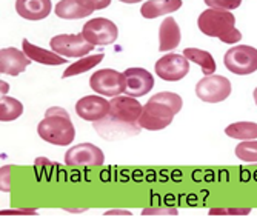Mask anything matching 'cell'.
Instances as JSON below:
<instances>
[{"instance_id": "6da1fadb", "label": "cell", "mask_w": 257, "mask_h": 217, "mask_svg": "<svg viewBox=\"0 0 257 217\" xmlns=\"http://www.w3.org/2000/svg\"><path fill=\"white\" fill-rule=\"evenodd\" d=\"M182 110V97L176 92H157L144 105L139 125L148 131H160L171 125L174 116Z\"/></svg>"}, {"instance_id": "7a4b0ae2", "label": "cell", "mask_w": 257, "mask_h": 217, "mask_svg": "<svg viewBox=\"0 0 257 217\" xmlns=\"http://www.w3.org/2000/svg\"><path fill=\"white\" fill-rule=\"evenodd\" d=\"M39 136L48 143L57 145V147H66L76 137V128L69 119L66 110L53 106L45 113L43 120L37 125Z\"/></svg>"}, {"instance_id": "3957f363", "label": "cell", "mask_w": 257, "mask_h": 217, "mask_svg": "<svg viewBox=\"0 0 257 217\" xmlns=\"http://www.w3.org/2000/svg\"><path fill=\"white\" fill-rule=\"evenodd\" d=\"M199 30L209 37H217L223 43H237L242 33L236 28V17L226 10L208 8L197 19Z\"/></svg>"}, {"instance_id": "277c9868", "label": "cell", "mask_w": 257, "mask_h": 217, "mask_svg": "<svg viewBox=\"0 0 257 217\" xmlns=\"http://www.w3.org/2000/svg\"><path fill=\"white\" fill-rule=\"evenodd\" d=\"M225 66L237 76H248L257 71V50L249 45L232 46L223 56Z\"/></svg>"}, {"instance_id": "5b68a950", "label": "cell", "mask_w": 257, "mask_h": 217, "mask_svg": "<svg viewBox=\"0 0 257 217\" xmlns=\"http://www.w3.org/2000/svg\"><path fill=\"white\" fill-rule=\"evenodd\" d=\"M197 97L206 103H219L229 97L231 82L225 76H205L196 85Z\"/></svg>"}, {"instance_id": "8992f818", "label": "cell", "mask_w": 257, "mask_h": 217, "mask_svg": "<svg viewBox=\"0 0 257 217\" xmlns=\"http://www.w3.org/2000/svg\"><path fill=\"white\" fill-rule=\"evenodd\" d=\"M89 86L100 95L115 97L125 91V76L123 72H119L111 68L99 69L89 79Z\"/></svg>"}, {"instance_id": "52a82bcc", "label": "cell", "mask_w": 257, "mask_h": 217, "mask_svg": "<svg viewBox=\"0 0 257 217\" xmlns=\"http://www.w3.org/2000/svg\"><path fill=\"white\" fill-rule=\"evenodd\" d=\"M51 50L63 57H83L94 51V45L89 43L83 34H59L50 42Z\"/></svg>"}, {"instance_id": "ba28073f", "label": "cell", "mask_w": 257, "mask_h": 217, "mask_svg": "<svg viewBox=\"0 0 257 217\" xmlns=\"http://www.w3.org/2000/svg\"><path fill=\"white\" fill-rule=\"evenodd\" d=\"M82 34L94 46L96 45H111L117 40L119 30L115 27L114 22L103 19V17H97V19H91L89 22L85 23Z\"/></svg>"}, {"instance_id": "9c48e42d", "label": "cell", "mask_w": 257, "mask_h": 217, "mask_svg": "<svg viewBox=\"0 0 257 217\" xmlns=\"http://www.w3.org/2000/svg\"><path fill=\"white\" fill-rule=\"evenodd\" d=\"M154 69L160 79L167 82H177L188 74L190 60L180 54H165L156 62Z\"/></svg>"}, {"instance_id": "30bf717a", "label": "cell", "mask_w": 257, "mask_h": 217, "mask_svg": "<svg viewBox=\"0 0 257 217\" xmlns=\"http://www.w3.org/2000/svg\"><path fill=\"white\" fill-rule=\"evenodd\" d=\"M142 110L144 106L140 105V102L136 100L133 95H115L109 102L108 116L125 124L139 125V119H140V114H142Z\"/></svg>"}, {"instance_id": "8fae6325", "label": "cell", "mask_w": 257, "mask_h": 217, "mask_svg": "<svg viewBox=\"0 0 257 217\" xmlns=\"http://www.w3.org/2000/svg\"><path fill=\"white\" fill-rule=\"evenodd\" d=\"M125 91L133 97H142L154 86V77L144 68H128L125 72Z\"/></svg>"}, {"instance_id": "7c38bea8", "label": "cell", "mask_w": 257, "mask_h": 217, "mask_svg": "<svg viewBox=\"0 0 257 217\" xmlns=\"http://www.w3.org/2000/svg\"><path fill=\"white\" fill-rule=\"evenodd\" d=\"M105 156L92 143H80L69 148L65 154L66 165H103Z\"/></svg>"}, {"instance_id": "4fadbf2b", "label": "cell", "mask_w": 257, "mask_h": 217, "mask_svg": "<svg viewBox=\"0 0 257 217\" xmlns=\"http://www.w3.org/2000/svg\"><path fill=\"white\" fill-rule=\"evenodd\" d=\"M76 113L83 120L97 122L108 116L109 102L105 100L102 95H85L76 103Z\"/></svg>"}, {"instance_id": "5bb4252c", "label": "cell", "mask_w": 257, "mask_h": 217, "mask_svg": "<svg viewBox=\"0 0 257 217\" xmlns=\"http://www.w3.org/2000/svg\"><path fill=\"white\" fill-rule=\"evenodd\" d=\"M94 128L106 140H114V139H122V137L139 134L142 127L133 125V124H125V122H120V120H115V119L106 116L105 119L94 122Z\"/></svg>"}, {"instance_id": "9a60e30c", "label": "cell", "mask_w": 257, "mask_h": 217, "mask_svg": "<svg viewBox=\"0 0 257 217\" xmlns=\"http://www.w3.org/2000/svg\"><path fill=\"white\" fill-rule=\"evenodd\" d=\"M30 63L31 59L23 51H19L17 48H2L0 51V72L2 74L16 77L25 71Z\"/></svg>"}, {"instance_id": "2e32d148", "label": "cell", "mask_w": 257, "mask_h": 217, "mask_svg": "<svg viewBox=\"0 0 257 217\" xmlns=\"http://www.w3.org/2000/svg\"><path fill=\"white\" fill-rule=\"evenodd\" d=\"M16 11L27 20H42L51 13V0H17Z\"/></svg>"}, {"instance_id": "e0dca14e", "label": "cell", "mask_w": 257, "mask_h": 217, "mask_svg": "<svg viewBox=\"0 0 257 217\" xmlns=\"http://www.w3.org/2000/svg\"><path fill=\"white\" fill-rule=\"evenodd\" d=\"M159 51H171L180 43V28L173 17H167L159 28Z\"/></svg>"}, {"instance_id": "ac0fdd59", "label": "cell", "mask_w": 257, "mask_h": 217, "mask_svg": "<svg viewBox=\"0 0 257 217\" xmlns=\"http://www.w3.org/2000/svg\"><path fill=\"white\" fill-rule=\"evenodd\" d=\"M22 48H23V53H25L33 62L43 63V65H63V63H68L66 57H63V56H60V54H57L54 51H46L40 46L33 45L27 39L22 42Z\"/></svg>"}, {"instance_id": "d6986e66", "label": "cell", "mask_w": 257, "mask_h": 217, "mask_svg": "<svg viewBox=\"0 0 257 217\" xmlns=\"http://www.w3.org/2000/svg\"><path fill=\"white\" fill-rule=\"evenodd\" d=\"M182 7V0H150L140 8V14L145 19H156L163 14H171Z\"/></svg>"}, {"instance_id": "ffe728a7", "label": "cell", "mask_w": 257, "mask_h": 217, "mask_svg": "<svg viewBox=\"0 0 257 217\" xmlns=\"http://www.w3.org/2000/svg\"><path fill=\"white\" fill-rule=\"evenodd\" d=\"M56 14L60 19L66 20H76V19H83L89 16L92 11L86 7H83L79 0H60L56 5Z\"/></svg>"}, {"instance_id": "44dd1931", "label": "cell", "mask_w": 257, "mask_h": 217, "mask_svg": "<svg viewBox=\"0 0 257 217\" xmlns=\"http://www.w3.org/2000/svg\"><path fill=\"white\" fill-rule=\"evenodd\" d=\"M183 56L188 59L190 62L197 63L202 68L205 76H211V74H214V72H216V68H217L216 60L208 51L197 50V48H185Z\"/></svg>"}, {"instance_id": "7402d4cb", "label": "cell", "mask_w": 257, "mask_h": 217, "mask_svg": "<svg viewBox=\"0 0 257 217\" xmlns=\"http://www.w3.org/2000/svg\"><path fill=\"white\" fill-rule=\"evenodd\" d=\"M105 54H92V56H88V57H82L80 60H77L76 63H71L63 72V79L66 77H71V76H79L82 74V72H86L89 71L91 68H94L97 66L102 60H103Z\"/></svg>"}, {"instance_id": "603a6c76", "label": "cell", "mask_w": 257, "mask_h": 217, "mask_svg": "<svg viewBox=\"0 0 257 217\" xmlns=\"http://www.w3.org/2000/svg\"><path fill=\"white\" fill-rule=\"evenodd\" d=\"M225 134L239 140H252L257 139V124L254 122H236L225 128Z\"/></svg>"}, {"instance_id": "cb8c5ba5", "label": "cell", "mask_w": 257, "mask_h": 217, "mask_svg": "<svg viewBox=\"0 0 257 217\" xmlns=\"http://www.w3.org/2000/svg\"><path fill=\"white\" fill-rule=\"evenodd\" d=\"M23 113V105L11 97L2 95V102H0V120L2 122H11L22 116Z\"/></svg>"}, {"instance_id": "d4e9b609", "label": "cell", "mask_w": 257, "mask_h": 217, "mask_svg": "<svg viewBox=\"0 0 257 217\" xmlns=\"http://www.w3.org/2000/svg\"><path fill=\"white\" fill-rule=\"evenodd\" d=\"M236 156L246 163H257V140H245L236 147Z\"/></svg>"}, {"instance_id": "484cf974", "label": "cell", "mask_w": 257, "mask_h": 217, "mask_svg": "<svg viewBox=\"0 0 257 217\" xmlns=\"http://www.w3.org/2000/svg\"><path fill=\"white\" fill-rule=\"evenodd\" d=\"M203 2L209 7V8H216V10H236L240 7L242 0H203Z\"/></svg>"}, {"instance_id": "4316f807", "label": "cell", "mask_w": 257, "mask_h": 217, "mask_svg": "<svg viewBox=\"0 0 257 217\" xmlns=\"http://www.w3.org/2000/svg\"><path fill=\"white\" fill-rule=\"evenodd\" d=\"M79 2L83 7L89 8L91 11H97V10H103L106 7H109L111 0H79Z\"/></svg>"}, {"instance_id": "83f0119b", "label": "cell", "mask_w": 257, "mask_h": 217, "mask_svg": "<svg viewBox=\"0 0 257 217\" xmlns=\"http://www.w3.org/2000/svg\"><path fill=\"white\" fill-rule=\"evenodd\" d=\"M251 209L245 208V209H211L209 214L211 215H220V214H229V215H243L248 214Z\"/></svg>"}, {"instance_id": "f1b7e54d", "label": "cell", "mask_w": 257, "mask_h": 217, "mask_svg": "<svg viewBox=\"0 0 257 217\" xmlns=\"http://www.w3.org/2000/svg\"><path fill=\"white\" fill-rule=\"evenodd\" d=\"M120 2H123V4H139V2H142V0H120Z\"/></svg>"}, {"instance_id": "f546056e", "label": "cell", "mask_w": 257, "mask_h": 217, "mask_svg": "<svg viewBox=\"0 0 257 217\" xmlns=\"http://www.w3.org/2000/svg\"><path fill=\"white\" fill-rule=\"evenodd\" d=\"M7 91H8V83H4V82H2V95H5Z\"/></svg>"}, {"instance_id": "4dcf8cb0", "label": "cell", "mask_w": 257, "mask_h": 217, "mask_svg": "<svg viewBox=\"0 0 257 217\" xmlns=\"http://www.w3.org/2000/svg\"><path fill=\"white\" fill-rule=\"evenodd\" d=\"M252 95H254V100H255V105H257V88L254 89V92H252Z\"/></svg>"}]
</instances>
